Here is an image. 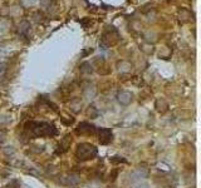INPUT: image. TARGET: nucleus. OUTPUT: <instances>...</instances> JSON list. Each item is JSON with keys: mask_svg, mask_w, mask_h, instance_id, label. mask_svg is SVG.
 Listing matches in <instances>:
<instances>
[{"mask_svg": "<svg viewBox=\"0 0 201 188\" xmlns=\"http://www.w3.org/2000/svg\"><path fill=\"white\" fill-rule=\"evenodd\" d=\"M27 127L35 137H52L57 134L54 125L45 122H30L27 124Z\"/></svg>", "mask_w": 201, "mask_h": 188, "instance_id": "1", "label": "nucleus"}, {"mask_svg": "<svg viewBox=\"0 0 201 188\" xmlns=\"http://www.w3.org/2000/svg\"><path fill=\"white\" fill-rule=\"evenodd\" d=\"M97 148L94 145L89 144V143H81L78 144L77 151H76V155L77 158L81 161H87V159H93L94 157L97 155Z\"/></svg>", "mask_w": 201, "mask_h": 188, "instance_id": "2", "label": "nucleus"}, {"mask_svg": "<svg viewBox=\"0 0 201 188\" xmlns=\"http://www.w3.org/2000/svg\"><path fill=\"white\" fill-rule=\"evenodd\" d=\"M98 137H99V142L103 144H107L112 141V131L107 129V128H98Z\"/></svg>", "mask_w": 201, "mask_h": 188, "instance_id": "3", "label": "nucleus"}, {"mask_svg": "<svg viewBox=\"0 0 201 188\" xmlns=\"http://www.w3.org/2000/svg\"><path fill=\"white\" fill-rule=\"evenodd\" d=\"M96 131H97V128L94 127V125H92L89 123H86V122L81 123L78 125V128H77V133L78 134H93Z\"/></svg>", "mask_w": 201, "mask_h": 188, "instance_id": "4", "label": "nucleus"}, {"mask_svg": "<svg viewBox=\"0 0 201 188\" xmlns=\"http://www.w3.org/2000/svg\"><path fill=\"white\" fill-rule=\"evenodd\" d=\"M78 182H79V178L77 176H69L63 181V183L67 184V186H76V184H78Z\"/></svg>", "mask_w": 201, "mask_h": 188, "instance_id": "5", "label": "nucleus"}, {"mask_svg": "<svg viewBox=\"0 0 201 188\" xmlns=\"http://www.w3.org/2000/svg\"><path fill=\"white\" fill-rule=\"evenodd\" d=\"M138 188H149L147 186H141V187H138Z\"/></svg>", "mask_w": 201, "mask_h": 188, "instance_id": "6", "label": "nucleus"}]
</instances>
